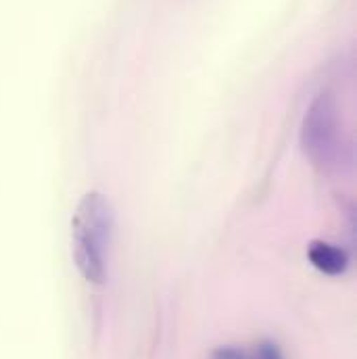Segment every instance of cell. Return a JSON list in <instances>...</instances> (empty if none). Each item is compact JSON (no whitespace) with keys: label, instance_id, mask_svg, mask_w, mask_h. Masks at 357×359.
Masks as SVG:
<instances>
[{"label":"cell","instance_id":"cell-1","mask_svg":"<svg viewBox=\"0 0 357 359\" xmlns=\"http://www.w3.org/2000/svg\"><path fill=\"white\" fill-rule=\"evenodd\" d=\"M113 230L115 209L111 201L102 192H86L72 219V245L76 266L92 284H102L107 280Z\"/></svg>","mask_w":357,"mask_h":359},{"label":"cell","instance_id":"cell-2","mask_svg":"<svg viewBox=\"0 0 357 359\" xmlns=\"http://www.w3.org/2000/svg\"><path fill=\"white\" fill-rule=\"evenodd\" d=\"M335 96L322 90L309 104L303 126H301V147L303 153L316 163L326 165L337 157L339 140V115Z\"/></svg>","mask_w":357,"mask_h":359},{"label":"cell","instance_id":"cell-3","mask_svg":"<svg viewBox=\"0 0 357 359\" xmlns=\"http://www.w3.org/2000/svg\"><path fill=\"white\" fill-rule=\"evenodd\" d=\"M307 259L314 268L320 269L322 273H328V276H341V273H345V269L349 266L347 253L341 247L326 243V241L309 243Z\"/></svg>","mask_w":357,"mask_h":359},{"label":"cell","instance_id":"cell-4","mask_svg":"<svg viewBox=\"0 0 357 359\" xmlns=\"http://www.w3.org/2000/svg\"><path fill=\"white\" fill-rule=\"evenodd\" d=\"M253 359H284L282 358V351L276 343L271 341H264L257 345L255 353H253Z\"/></svg>","mask_w":357,"mask_h":359},{"label":"cell","instance_id":"cell-5","mask_svg":"<svg viewBox=\"0 0 357 359\" xmlns=\"http://www.w3.org/2000/svg\"><path fill=\"white\" fill-rule=\"evenodd\" d=\"M211 359H253L251 353H247L245 349H241V347H220V349H215L213 351V355Z\"/></svg>","mask_w":357,"mask_h":359}]
</instances>
